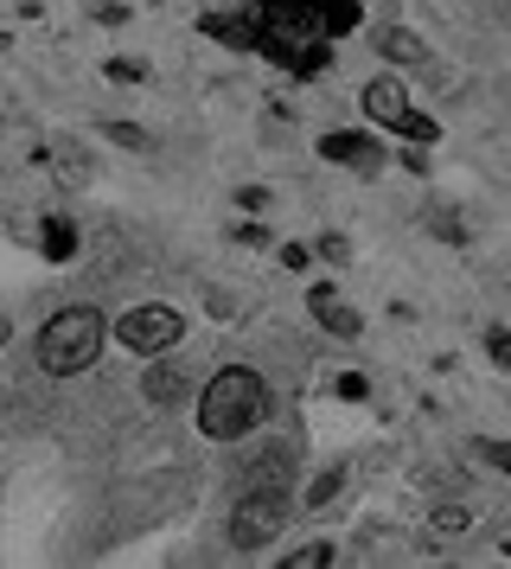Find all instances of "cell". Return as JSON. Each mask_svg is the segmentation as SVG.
<instances>
[{"mask_svg": "<svg viewBox=\"0 0 511 569\" xmlns=\"http://www.w3.org/2000/svg\"><path fill=\"white\" fill-rule=\"evenodd\" d=\"M243 20H250L262 58H275L294 78H320L332 58L327 46L364 20V0H250Z\"/></svg>", "mask_w": 511, "mask_h": 569, "instance_id": "obj_1", "label": "cell"}, {"mask_svg": "<svg viewBox=\"0 0 511 569\" xmlns=\"http://www.w3.org/2000/svg\"><path fill=\"white\" fill-rule=\"evenodd\" d=\"M269 416V385L255 378L250 365H224L211 385H204V403H199V429L211 441H237L250 436L255 422Z\"/></svg>", "mask_w": 511, "mask_h": 569, "instance_id": "obj_2", "label": "cell"}, {"mask_svg": "<svg viewBox=\"0 0 511 569\" xmlns=\"http://www.w3.org/2000/svg\"><path fill=\"white\" fill-rule=\"evenodd\" d=\"M97 352H102V313L97 308H64L39 327V371H51V378H77Z\"/></svg>", "mask_w": 511, "mask_h": 569, "instance_id": "obj_3", "label": "cell"}, {"mask_svg": "<svg viewBox=\"0 0 511 569\" xmlns=\"http://www.w3.org/2000/svg\"><path fill=\"white\" fill-rule=\"evenodd\" d=\"M288 525V492H262V487H243L237 512H230V543L237 550H262Z\"/></svg>", "mask_w": 511, "mask_h": 569, "instance_id": "obj_4", "label": "cell"}, {"mask_svg": "<svg viewBox=\"0 0 511 569\" xmlns=\"http://www.w3.org/2000/svg\"><path fill=\"white\" fill-rule=\"evenodd\" d=\"M364 109L378 116L383 129H397L403 141H415V148H429L434 134H441L422 109H409V90L397 78H371V83H364Z\"/></svg>", "mask_w": 511, "mask_h": 569, "instance_id": "obj_5", "label": "cell"}, {"mask_svg": "<svg viewBox=\"0 0 511 569\" xmlns=\"http://www.w3.org/2000/svg\"><path fill=\"white\" fill-rule=\"evenodd\" d=\"M179 333H186V320H179V308H128L122 320H116V339L122 346H134V352H167V346H179Z\"/></svg>", "mask_w": 511, "mask_h": 569, "instance_id": "obj_6", "label": "cell"}, {"mask_svg": "<svg viewBox=\"0 0 511 569\" xmlns=\"http://www.w3.org/2000/svg\"><path fill=\"white\" fill-rule=\"evenodd\" d=\"M320 160H332V167H358V173H378L383 154L371 134H352V129H332L320 134Z\"/></svg>", "mask_w": 511, "mask_h": 569, "instance_id": "obj_7", "label": "cell"}, {"mask_svg": "<svg viewBox=\"0 0 511 569\" xmlns=\"http://www.w3.org/2000/svg\"><path fill=\"white\" fill-rule=\"evenodd\" d=\"M141 397H148L153 410H173V403H186V371L167 359L148 365V378H141Z\"/></svg>", "mask_w": 511, "mask_h": 569, "instance_id": "obj_8", "label": "cell"}, {"mask_svg": "<svg viewBox=\"0 0 511 569\" xmlns=\"http://www.w3.org/2000/svg\"><path fill=\"white\" fill-rule=\"evenodd\" d=\"M307 301H313V320H320L327 333H339V339H358V327H364V320H358V308H345V301H339L332 288H313Z\"/></svg>", "mask_w": 511, "mask_h": 569, "instance_id": "obj_9", "label": "cell"}, {"mask_svg": "<svg viewBox=\"0 0 511 569\" xmlns=\"http://www.w3.org/2000/svg\"><path fill=\"white\" fill-rule=\"evenodd\" d=\"M199 32H204V39H224L230 52H255V32H250L243 13H204Z\"/></svg>", "mask_w": 511, "mask_h": 569, "instance_id": "obj_10", "label": "cell"}, {"mask_svg": "<svg viewBox=\"0 0 511 569\" xmlns=\"http://www.w3.org/2000/svg\"><path fill=\"white\" fill-rule=\"evenodd\" d=\"M378 52L390 58V64H422V58H429V46H422V39H415V32L390 27V32H378Z\"/></svg>", "mask_w": 511, "mask_h": 569, "instance_id": "obj_11", "label": "cell"}, {"mask_svg": "<svg viewBox=\"0 0 511 569\" xmlns=\"http://www.w3.org/2000/svg\"><path fill=\"white\" fill-rule=\"evenodd\" d=\"M243 487H262V492H281V487H288V448H269V455H262L250 473H243Z\"/></svg>", "mask_w": 511, "mask_h": 569, "instance_id": "obj_12", "label": "cell"}, {"mask_svg": "<svg viewBox=\"0 0 511 569\" xmlns=\"http://www.w3.org/2000/svg\"><path fill=\"white\" fill-rule=\"evenodd\" d=\"M39 250H46L51 262H71L77 257V224H71V218H51L46 237H39Z\"/></svg>", "mask_w": 511, "mask_h": 569, "instance_id": "obj_13", "label": "cell"}, {"mask_svg": "<svg viewBox=\"0 0 511 569\" xmlns=\"http://www.w3.org/2000/svg\"><path fill=\"white\" fill-rule=\"evenodd\" d=\"M109 141H116V148H134V154H153V134L148 129H134V122H109Z\"/></svg>", "mask_w": 511, "mask_h": 569, "instance_id": "obj_14", "label": "cell"}, {"mask_svg": "<svg viewBox=\"0 0 511 569\" xmlns=\"http://www.w3.org/2000/svg\"><path fill=\"white\" fill-rule=\"evenodd\" d=\"M339 487H345V467H327V473H320V480L307 487V512H320V506H327V499H332Z\"/></svg>", "mask_w": 511, "mask_h": 569, "instance_id": "obj_15", "label": "cell"}, {"mask_svg": "<svg viewBox=\"0 0 511 569\" xmlns=\"http://www.w3.org/2000/svg\"><path fill=\"white\" fill-rule=\"evenodd\" d=\"M313 257H320V262H339V269H345V262H352V243H345L339 231H327L320 243H313Z\"/></svg>", "mask_w": 511, "mask_h": 569, "instance_id": "obj_16", "label": "cell"}, {"mask_svg": "<svg viewBox=\"0 0 511 569\" xmlns=\"http://www.w3.org/2000/svg\"><path fill=\"white\" fill-rule=\"evenodd\" d=\"M332 563V543H301L294 557H288V569H327Z\"/></svg>", "mask_w": 511, "mask_h": 569, "instance_id": "obj_17", "label": "cell"}, {"mask_svg": "<svg viewBox=\"0 0 511 569\" xmlns=\"http://www.w3.org/2000/svg\"><path fill=\"white\" fill-rule=\"evenodd\" d=\"M339 397H345V403H364V397H371V378H364V371H345V378H339Z\"/></svg>", "mask_w": 511, "mask_h": 569, "instance_id": "obj_18", "label": "cell"}, {"mask_svg": "<svg viewBox=\"0 0 511 569\" xmlns=\"http://www.w3.org/2000/svg\"><path fill=\"white\" fill-rule=\"evenodd\" d=\"M434 525H441V531H467V525H473V512H467V506H441V512H434Z\"/></svg>", "mask_w": 511, "mask_h": 569, "instance_id": "obj_19", "label": "cell"}, {"mask_svg": "<svg viewBox=\"0 0 511 569\" xmlns=\"http://www.w3.org/2000/svg\"><path fill=\"white\" fill-rule=\"evenodd\" d=\"M485 352H492V365H511V333H505V327H492V333H485Z\"/></svg>", "mask_w": 511, "mask_h": 569, "instance_id": "obj_20", "label": "cell"}, {"mask_svg": "<svg viewBox=\"0 0 511 569\" xmlns=\"http://www.w3.org/2000/svg\"><path fill=\"white\" fill-rule=\"evenodd\" d=\"M109 78H116V83H141V78H148V71H141L134 58H109Z\"/></svg>", "mask_w": 511, "mask_h": 569, "instance_id": "obj_21", "label": "cell"}, {"mask_svg": "<svg viewBox=\"0 0 511 569\" xmlns=\"http://www.w3.org/2000/svg\"><path fill=\"white\" fill-rule=\"evenodd\" d=\"M230 243H255V250H262V243H269V231H262V218H255V224H237V231H230Z\"/></svg>", "mask_w": 511, "mask_h": 569, "instance_id": "obj_22", "label": "cell"}, {"mask_svg": "<svg viewBox=\"0 0 511 569\" xmlns=\"http://www.w3.org/2000/svg\"><path fill=\"white\" fill-rule=\"evenodd\" d=\"M307 262H313L307 243H281V269H307Z\"/></svg>", "mask_w": 511, "mask_h": 569, "instance_id": "obj_23", "label": "cell"}, {"mask_svg": "<svg viewBox=\"0 0 511 569\" xmlns=\"http://www.w3.org/2000/svg\"><path fill=\"white\" fill-rule=\"evenodd\" d=\"M473 448H480V461H485V467H511L505 441H473Z\"/></svg>", "mask_w": 511, "mask_h": 569, "instance_id": "obj_24", "label": "cell"}, {"mask_svg": "<svg viewBox=\"0 0 511 569\" xmlns=\"http://www.w3.org/2000/svg\"><path fill=\"white\" fill-rule=\"evenodd\" d=\"M90 13H97L102 27H122V20H128V7H116V0H97V7H90Z\"/></svg>", "mask_w": 511, "mask_h": 569, "instance_id": "obj_25", "label": "cell"}, {"mask_svg": "<svg viewBox=\"0 0 511 569\" xmlns=\"http://www.w3.org/2000/svg\"><path fill=\"white\" fill-rule=\"evenodd\" d=\"M237 206H243V211H262V206H269V186H243V192H237Z\"/></svg>", "mask_w": 511, "mask_h": 569, "instance_id": "obj_26", "label": "cell"}, {"mask_svg": "<svg viewBox=\"0 0 511 569\" xmlns=\"http://www.w3.org/2000/svg\"><path fill=\"white\" fill-rule=\"evenodd\" d=\"M434 231L448 237V243H467V224H460V218H434Z\"/></svg>", "mask_w": 511, "mask_h": 569, "instance_id": "obj_27", "label": "cell"}, {"mask_svg": "<svg viewBox=\"0 0 511 569\" xmlns=\"http://www.w3.org/2000/svg\"><path fill=\"white\" fill-rule=\"evenodd\" d=\"M7 333H13V327H7V313H0V346H7Z\"/></svg>", "mask_w": 511, "mask_h": 569, "instance_id": "obj_28", "label": "cell"}, {"mask_svg": "<svg viewBox=\"0 0 511 569\" xmlns=\"http://www.w3.org/2000/svg\"><path fill=\"white\" fill-rule=\"evenodd\" d=\"M0 52H7V32H0Z\"/></svg>", "mask_w": 511, "mask_h": 569, "instance_id": "obj_29", "label": "cell"}]
</instances>
